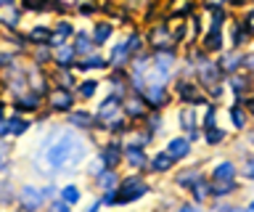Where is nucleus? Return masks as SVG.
<instances>
[{"mask_svg":"<svg viewBox=\"0 0 254 212\" xmlns=\"http://www.w3.org/2000/svg\"><path fill=\"white\" fill-rule=\"evenodd\" d=\"M82 141H79L74 133H56L45 141V151L43 159L51 170H64L69 164H77L82 159Z\"/></svg>","mask_w":254,"mask_h":212,"instance_id":"obj_1","label":"nucleus"},{"mask_svg":"<svg viewBox=\"0 0 254 212\" xmlns=\"http://www.w3.org/2000/svg\"><path fill=\"white\" fill-rule=\"evenodd\" d=\"M146 194V183H143L140 178H130L125 183V194L119 196L117 202H132V199H138V196H143Z\"/></svg>","mask_w":254,"mask_h":212,"instance_id":"obj_2","label":"nucleus"},{"mask_svg":"<svg viewBox=\"0 0 254 212\" xmlns=\"http://www.w3.org/2000/svg\"><path fill=\"white\" fill-rule=\"evenodd\" d=\"M43 202H45L43 191H37V188H32V186H24V188H21V204H24V207L35 210V207H40Z\"/></svg>","mask_w":254,"mask_h":212,"instance_id":"obj_3","label":"nucleus"},{"mask_svg":"<svg viewBox=\"0 0 254 212\" xmlns=\"http://www.w3.org/2000/svg\"><path fill=\"white\" fill-rule=\"evenodd\" d=\"M143 90V96L148 98V104H154V106H159V104H164V98H167V93H164V88L162 85H148V88H140Z\"/></svg>","mask_w":254,"mask_h":212,"instance_id":"obj_4","label":"nucleus"},{"mask_svg":"<svg viewBox=\"0 0 254 212\" xmlns=\"http://www.w3.org/2000/svg\"><path fill=\"white\" fill-rule=\"evenodd\" d=\"M188 141L186 138H172L170 143H167V154L172 156V159H180V156H186L188 154Z\"/></svg>","mask_w":254,"mask_h":212,"instance_id":"obj_5","label":"nucleus"},{"mask_svg":"<svg viewBox=\"0 0 254 212\" xmlns=\"http://www.w3.org/2000/svg\"><path fill=\"white\" fill-rule=\"evenodd\" d=\"M233 175H236L233 162H220L212 172V180H233Z\"/></svg>","mask_w":254,"mask_h":212,"instance_id":"obj_6","label":"nucleus"},{"mask_svg":"<svg viewBox=\"0 0 254 212\" xmlns=\"http://www.w3.org/2000/svg\"><path fill=\"white\" fill-rule=\"evenodd\" d=\"M71 106V96L66 90H56V96L51 101V109H59V112H64V109H69Z\"/></svg>","mask_w":254,"mask_h":212,"instance_id":"obj_7","label":"nucleus"},{"mask_svg":"<svg viewBox=\"0 0 254 212\" xmlns=\"http://www.w3.org/2000/svg\"><path fill=\"white\" fill-rule=\"evenodd\" d=\"M172 162H175L172 156L167 154V151H162V154H159L154 162H151V167H154L156 172H164V170H170V167H172Z\"/></svg>","mask_w":254,"mask_h":212,"instance_id":"obj_8","label":"nucleus"},{"mask_svg":"<svg viewBox=\"0 0 254 212\" xmlns=\"http://www.w3.org/2000/svg\"><path fill=\"white\" fill-rule=\"evenodd\" d=\"M233 191V180H214V186L209 188L212 196H225Z\"/></svg>","mask_w":254,"mask_h":212,"instance_id":"obj_9","label":"nucleus"},{"mask_svg":"<svg viewBox=\"0 0 254 212\" xmlns=\"http://www.w3.org/2000/svg\"><path fill=\"white\" fill-rule=\"evenodd\" d=\"M125 156H127V162H130L132 167H143V164H146V156L140 154V148H127Z\"/></svg>","mask_w":254,"mask_h":212,"instance_id":"obj_10","label":"nucleus"},{"mask_svg":"<svg viewBox=\"0 0 254 212\" xmlns=\"http://www.w3.org/2000/svg\"><path fill=\"white\" fill-rule=\"evenodd\" d=\"M180 122H183V128L190 130V136H193V122H196V117H193V109H183V114H180Z\"/></svg>","mask_w":254,"mask_h":212,"instance_id":"obj_11","label":"nucleus"},{"mask_svg":"<svg viewBox=\"0 0 254 212\" xmlns=\"http://www.w3.org/2000/svg\"><path fill=\"white\" fill-rule=\"evenodd\" d=\"M90 48H93V45H90V37L79 32V35H77V45H74V51H77V53H90Z\"/></svg>","mask_w":254,"mask_h":212,"instance_id":"obj_12","label":"nucleus"},{"mask_svg":"<svg viewBox=\"0 0 254 212\" xmlns=\"http://www.w3.org/2000/svg\"><path fill=\"white\" fill-rule=\"evenodd\" d=\"M109 37H111V27L109 24H98V29H95V43H106L109 40Z\"/></svg>","mask_w":254,"mask_h":212,"instance_id":"obj_13","label":"nucleus"},{"mask_svg":"<svg viewBox=\"0 0 254 212\" xmlns=\"http://www.w3.org/2000/svg\"><path fill=\"white\" fill-rule=\"evenodd\" d=\"M27 128H29V122H24V120H11L8 122V133H16V136H21Z\"/></svg>","mask_w":254,"mask_h":212,"instance_id":"obj_14","label":"nucleus"},{"mask_svg":"<svg viewBox=\"0 0 254 212\" xmlns=\"http://www.w3.org/2000/svg\"><path fill=\"white\" fill-rule=\"evenodd\" d=\"M117 159H119V154H117V148H106V151H101V162L103 164H117Z\"/></svg>","mask_w":254,"mask_h":212,"instance_id":"obj_15","label":"nucleus"},{"mask_svg":"<svg viewBox=\"0 0 254 212\" xmlns=\"http://www.w3.org/2000/svg\"><path fill=\"white\" fill-rule=\"evenodd\" d=\"M61 196H64V199H66L69 204H74V202L79 199V191H77L74 186H66V188H64V191H61Z\"/></svg>","mask_w":254,"mask_h":212,"instance_id":"obj_16","label":"nucleus"},{"mask_svg":"<svg viewBox=\"0 0 254 212\" xmlns=\"http://www.w3.org/2000/svg\"><path fill=\"white\" fill-rule=\"evenodd\" d=\"M220 29H212V35L209 37H206V48H212V51H217L220 48Z\"/></svg>","mask_w":254,"mask_h":212,"instance_id":"obj_17","label":"nucleus"},{"mask_svg":"<svg viewBox=\"0 0 254 212\" xmlns=\"http://www.w3.org/2000/svg\"><path fill=\"white\" fill-rule=\"evenodd\" d=\"M230 120H233L236 122V128H244V112H241V109H238V106H233V109H230Z\"/></svg>","mask_w":254,"mask_h":212,"instance_id":"obj_18","label":"nucleus"},{"mask_svg":"<svg viewBox=\"0 0 254 212\" xmlns=\"http://www.w3.org/2000/svg\"><path fill=\"white\" fill-rule=\"evenodd\" d=\"M206 130H209V133H206V141H209V143H220V141H222V130H217L214 125H212V128H206Z\"/></svg>","mask_w":254,"mask_h":212,"instance_id":"obj_19","label":"nucleus"},{"mask_svg":"<svg viewBox=\"0 0 254 212\" xmlns=\"http://www.w3.org/2000/svg\"><path fill=\"white\" fill-rule=\"evenodd\" d=\"M188 172H190V170H188ZM196 180H198V172H190V175H180L178 183H180V186H193Z\"/></svg>","mask_w":254,"mask_h":212,"instance_id":"obj_20","label":"nucleus"},{"mask_svg":"<svg viewBox=\"0 0 254 212\" xmlns=\"http://www.w3.org/2000/svg\"><path fill=\"white\" fill-rule=\"evenodd\" d=\"M93 93H95V82H82V85H79V96L90 98Z\"/></svg>","mask_w":254,"mask_h":212,"instance_id":"obj_21","label":"nucleus"},{"mask_svg":"<svg viewBox=\"0 0 254 212\" xmlns=\"http://www.w3.org/2000/svg\"><path fill=\"white\" fill-rule=\"evenodd\" d=\"M98 183H101L103 188H114V172H106V175H101Z\"/></svg>","mask_w":254,"mask_h":212,"instance_id":"obj_22","label":"nucleus"},{"mask_svg":"<svg viewBox=\"0 0 254 212\" xmlns=\"http://www.w3.org/2000/svg\"><path fill=\"white\" fill-rule=\"evenodd\" d=\"M127 53H130V48H127V43H125V45H119V48L114 51V61H122V59L127 56Z\"/></svg>","mask_w":254,"mask_h":212,"instance_id":"obj_23","label":"nucleus"},{"mask_svg":"<svg viewBox=\"0 0 254 212\" xmlns=\"http://www.w3.org/2000/svg\"><path fill=\"white\" fill-rule=\"evenodd\" d=\"M71 56H74V48H64V51H59V61L64 64V61H71Z\"/></svg>","mask_w":254,"mask_h":212,"instance_id":"obj_24","label":"nucleus"},{"mask_svg":"<svg viewBox=\"0 0 254 212\" xmlns=\"http://www.w3.org/2000/svg\"><path fill=\"white\" fill-rule=\"evenodd\" d=\"M206 194H209V186H206V183H198V180H196V196H198V199H204Z\"/></svg>","mask_w":254,"mask_h":212,"instance_id":"obj_25","label":"nucleus"},{"mask_svg":"<svg viewBox=\"0 0 254 212\" xmlns=\"http://www.w3.org/2000/svg\"><path fill=\"white\" fill-rule=\"evenodd\" d=\"M101 64H103L101 59H85L82 61V69H95V67H101Z\"/></svg>","mask_w":254,"mask_h":212,"instance_id":"obj_26","label":"nucleus"},{"mask_svg":"<svg viewBox=\"0 0 254 212\" xmlns=\"http://www.w3.org/2000/svg\"><path fill=\"white\" fill-rule=\"evenodd\" d=\"M71 122H74V125H82V128H85V125L90 122V117H87V114H74V117H71Z\"/></svg>","mask_w":254,"mask_h":212,"instance_id":"obj_27","label":"nucleus"},{"mask_svg":"<svg viewBox=\"0 0 254 212\" xmlns=\"http://www.w3.org/2000/svg\"><path fill=\"white\" fill-rule=\"evenodd\" d=\"M249 178H254V162H249V172H246Z\"/></svg>","mask_w":254,"mask_h":212,"instance_id":"obj_28","label":"nucleus"},{"mask_svg":"<svg viewBox=\"0 0 254 212\" xmlns=\"http://www.w3.org/2000/svg\"><path fill=\"white\" fill-rule=\"evenodd\" d=\"M249 69H252V72H254V56L249 59Z\"/></svg>","mask_w":254,"mask_h":212,"instance_id":"obj_29","label":"nucleus"},{"mask_svg":"<svg viewBox=\"0 0 254 212\" xmlns=\"http://www.w3.org/2000/svg\"><path fill=\"white\" fill-rule=\"evenodd\" d=\"M0 120H3V106H0Z\"/></svg>","mask_w":254,"mask_h":212,"instance_id":"obj_30","label":"nucleus"},{"mask_svg":"<svg viewBox=\"0 0 254 212\" xmlns=\"http://www.w3.org/2000/svg\"><path fill=\"white\" fill-rule=\"evenodd\" d=\"M249 210H254V202H252V204H249Z\"/></svg>","mask_w":254,"mask_h":212,"instance_id":"obj_31","label":"nucleus"},{"mask_svg":"<svg viewBox=\"0 0 254 212\" xmlns=\"http://www.w3.org/2000/svg\"><path fill=\"white\" fill-rule=\"evenodd\" d=\"M0 162H3V151H0Z\"/></svg>","mask_w":254,"mask_h":212,"instance_id":"obj_32","label":"nucleus"},{"mask_svg":"<svg viewBox=\"0 0 254 212\" xmlns=\"http://www.w3.org/2000/svg\"><path fill=\"white\" fill-rule=\"evenodd\" d=\"M252 112H254V109H252Z\"/></svg>","mask_w":254,"mask_h":212,"instance_id":"obj_33","label":"nucleus"}]
</instances>
